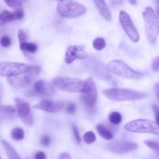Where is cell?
<instances>
[{
  "label": "cell",
  "mask_w": 159,
  "mask_h": 159,
  "mask_svg": "<svg viewBox=\"0 0 159 159\" xmlns=\"http://www.w3.org/2000/svg\"><path fill=\"white\" fill-rule=\"evenodd\" d=\"M12 15H13L14 20H22L24 16V12L21 8H17V9H15L14 12H12Z\"/></svg>",
  "instance_id": "obj_29"
},
{
  "label": "cell",
  "mask_w": 159,
  "mask_h": 159,
  "mask_svg": "<svg viewBox=\"0 0 159 159\" xmlns=\"http://www.w3.org/2000/svg\"><path fill=\"white\" fill-rule=\"evenodd\" d=\"M143 16L145 24V31L149 43L155 44L159 35V20L152 7L145 8Z\"/></svg>",
  "instance_id": "obj_4"
},
{
  "label": "cell",
  "mask_w": 159,
  "mask_h": 159,
  "mask_svg": "<svg viewBox=\"0 0 159 159\" xmlns=\"http://www.w3.org/2000/svg\"><path fill=\"white\" fill-rule=\"evenodd\" d=\"M128 1L130 2V4H132V5H136V3H137V0H128Z\"/></svg>",
  "instance_id": "obj_41"
},
{
  "label": "cell",
  "mask_w": 159,
  "mask_h": 159,
  "mask_svg": "<svg viewBox=\"0 0 159 159\" xmlns=\"http://www.w3.org/2000/svg\"><path fill=\"white\" fill-rule=\"evenodd\" d=\"M109 120L111 124L116 125V124H120V122L122 121V116L118 112H113L109 116Z\"/></svg>",
  "instance_id": "obj_24"
},
{
  "label": "cell",
  "mask_w": 159,
  "mask_h": 159,
  "mask_svg": "<svg viewBox=\"0 0 159 159\" xmlns=\"http://www.w3.org/2000/svg\"><path fill=\"white\" fill-rule=\"evenodd\" d=\"M16 110L13 107L11 106H2L0 105V112L6 113H15Z\"/></svg>",
  "instance_id": "obj_30"
},
{
  "label": "cell",
  "mask_w": 159,
  "mask_h": 159,
  "mask_svg": "<svg viewBox=\"0 0 159 159\" xmlns=\"http://www.w3.org/2000/svg\"><path fill=\"white\" fill-rule=\"evenodd\" d=\"M55 1H58V0H55Z\"/></svg>",
  "instance_id": "obj_42"
},
{
  "label": "cell",
  "mask_w": 159,
  "mask_h": 159,
  "mask_svg": "<svg viewBox=\"0 0 159 159\" xmlns=\"http://www.w3.org/2000/svg\"><path fill=\"white\" fill-rule=\"evenodd\" d=\"M85 66L90 73H92L98 79L105 81L111 79L112 76L110 71L107 70V67H105L102 62L94 57H86L85 61Z\"/></svg>",
  "instance_id": "obj_8"
},
{
  "label": "cell",
  "mask_w": 159,
  "mask_h": 159,
  "mask_svg": "<svg viewBox=\"0 0 159 159\" xmlns=\"http://www.w3.org/2000/svg\"><path fill=\"white\" fill-rule=\"evenodd\" d=\"M40 66L16 62H0V77H13L25 73H35L38 75L40 72Z\"/></svg>",
  "instance_id": "obj_2"
},
{
  "label": "cell",
  "mask_w": 159,
  "mask_h": 159,
  "mask_svg": "<svg viewBox=\"0 0 159 159\" xmlns=\"http://www.w3.org/2000/svg\"><path fill=\"white\" fill-rule=\"evenodd\" d=\"M107 68L110 73L126 79H139L144 76L142 73L135 71L120 60L111 61L107 64Z\"/></svg>",
  "instance_id": "obj_7"
},
{
  "label": "cell",
  "mask_w": 159,
  "mask_h": 159,
  "mask_svg": "<svg viewBox=\"0 0 159 159\" xmlns=\"http://www.w3.org/2000/svg\"><path fill=\"white\" fill-rule=\"evenodd\" d=\"M63 102L57 100H50V99H44L41 102L34 106V109L43 110V111L48 112V113H57L63 109Z\"/></svg>",
  "instance_id": "obj_13"
},
{
  "label": "cell",
  "mask_w": 159,
  "mask_h": 159,
  "mask_svg": "<svg viewBox=\"0 0 159 159\" xmlns=\"http://www.w3.org/2000/svg\"><path fill=\"white\" fill-rule=\"evenodd\" d=\"M0 158H1V156H0Z\"/></svg>",
  "instance_id": "obj_43"
},
{
  "label": "cell",
  "mask_w": 159,
  "mask_h": 159,
  "mask_svg": "<svg viewBox=\"0 0 159 159\" xmlns=\"http://www.w3.org/2000/svg\"><path fill=\"white\" fill-rule=\"evenodd\" d=\"M20 49L21 51L26 54V52L30 53V54H34L37 52V46L34 43H28V42H25V43H22L20 45Z\"/></svg>",
  "instance_id": "obj_20"
},
{
  "label": "cell",
  "mask_w": 159,
  "mask_h": 159,
  "mask_svg": "<svg viewBox=\"0 0 159 159\" xmlns=\"http://www.w3.org/2000/svg\"><path fill=\"white\" fill-rule=\"evenodd\" d=\"M96 134L93 131L86 132L83 136V141L88 144H91L94 143L96 141Z\"/></svg>",
  "instance_id": "obj_25"
},
{
  "label": "cell",
  "mask_w": 159,
  "mask_h": 159,
  "mask_svg": "<svg viewBox=\"0 0 159 159\" xmlns=\"http://www.w3.org/2000/svg\"><path fill=\"white\" fill-rule=\"evenodd\" d=\"M154 90H155V93L156 95L157 98L159 100V82L155 84V86H154Z\"/></svg>",
  "instance_id": "obj_38"
},
{
  "label": "cell",
  "mask_w": 159,
  "mask_h": 159,
  "mask_svg": "<svg viewBox=\"0 0 159 159\" xmlns=\"http://www.w3.org/2000/svg\"><path fill=\"white\" fill-rule=\"evenodd\" d=\"M156 11H157V17L159 20V0H156Z\"/></svg>",
  "instance_id": "obj_40"
},
{
  "label": "cell",
  "mask_w": 159,
  "mask_h": 159,
  "mask_svg": "<svg viewBox=\"0 0 159 159\" xmlns=\"http://www.w3.org/2000/svg\"><path fill=\"white\" fill-rule=\"evenodd\" d=\"M145 144L148 147L150 148L151 149L155 151L157 155H158V156L159 157V143L155 142V141H146Z\"/></svg>",
  "instance_id": "obj_27"
},
{
  "label": "cell",
  "mask_w": 159,
  "mask_h": 159,
  "mask_svg": "<svg viewBox=\"0 0 159 159\" xmlns=\"http://www.w3.org/2000/svg\"><path fill=\"white\" fill-rule=\"evenodd\" d=\"M50 143H51V138L48 134H44L43 136H42L41 139H40V144L42 145L47 147V146L49 145Z\"/></svg>",
  "instance_id": "obj_34"
},
{
  "label": "cell",
  "mask_w": 159,
  "mask_h": 159,
  "mask_svg": "<svg viewBox=\"0 0 159 159\" xmlns=\"http://www.w3.org/2000/svg\"><path fill=\"white\" fill-rule=\"evenodd\" d=\"M37 76V75L35 73H25L13 77H9L8 81L11 85L16 88H23L32 83Z\"/></svg>",
  "instance_id": "obj_14"
},
{
  "label": "cell",
  "mask_w": 159,
  "mask_h": 159,
  "mask_svg": "<svg viewBox=\"0 0 159 159\" xmlns=\"http://www.w3.org/2000/svg\"><path fill=\"white\" fill-rule=\"evenodd\" d=\"M138 148V144L128 141H112L105 145L106 150L115 154L127 153V152H134Z\"/></svg>",
  "instance_id": "obj_11"
},
{
  "label": "cell",
  "mask_w": 159,
  "mask_h": 159,
  "mask_svg": "<svg viewBox=\"0 0 159 159\" xmlns=\"http://www.w3.org/2000/svg\"><path fill=\"white\" fill-rule=\"evenodd\" d=\"M18 38L19 40H20V45L22 44V43L26 42V34L24 33V31L23 30L20 29L18 31Z\"/></svg>",
  "instance_id": "obj_32"
},
{
  "label": "cell",
  "mask_w": 159,
  "mask_h": 159,
  "mask_svg": "<svg viewBox=\"0 0 159 159\" xmlns=\"http://www.w3.org/2000/svg\"><path fill=\"white\" fill-rule=\"evenodd\" d=\"M124 129L132 133L159 135V125L150 120L138 119L130 121L124 125Z\"/></svg>",
  "instance_id": "obj_6"
},
{
  "label": "cell",
  "mask_w": 159,
  "mask_h": 159,
  "mask_svg": "<svg viewBox=\"0 0 159 159\" xmlns=\"http://www.w3.org/2000/svg\"><path fill=\"white\" fill-rule=\"evenodd\" d=\"M11 137L12 139L15 141H21L24 138V131L22 128L20 127H16L12 130L11 132Z\"/></svg>",
  "instance_id": "obj_22"
},
{
  "label": "cell",
  "mask_w": 159,
  "mask_h": 159,
  "mask_svg": "<svg viewBox=\"0 0 159 159\" xmlns=\"http://www.w3.org/2000/svg\"><path fill=\"white\" fill-rule=\"evenodd\" d=\"M119 19L121 26L124 28V31L129 37V38L133 42L137 43L140 39L139 33L134 25V23L130 19V16L125 11L122 10L120 12Z\"/></svg>",
  "instance_id": "obj_9"
},
{
  "label": "cell",
  "mask_w": 159,
  "mask_h": 159,
  "mask_svg": "<svg viewBox=\"0 0 159 159\" xmlns=\"http://www.w3.org/2000/svg\"><path fill=\"white\" fill-rule=\"evenodd\" d=\"M152 108H153L154 113H155L156 123L159 125V107H158V106L154 105V106H152Z\"/></svg>",
  "instance_id": "obj_36"
},
{
  "label": "cell",
  "mask_w": 159,
  "mask_h": 159,
  "mask_svg": "<svg viewBox=\"0 0 159 159\" xmlns=\"http://www.w3.org/2000/svg\"><path fill=\"white\" fill-rule=\"evenodd\" d=\"M152 68L154 71H159V56L155 57L152 64Z\"/></svg>",
  "instance_id": "obj_35"
},
{
  "label": "cell",
  "mask_w": 159,
  "mask_h": 159,
  "mask_svg": "<svg viewBox=\"0 0 159 159\" xmlns=\"http://www.w3.org/2000/svg\"><path fill=\"white\" fill-rule=\"evenodd\" d=\"M17 113L21 120L27 126H32L34 124V117L29 103L20 98H15Z\"/></svg>",
  "instance_id": "obj_10"
},
{
  "label": "cell",
  "mask_w": 159,
  "mask_h": 159,
  "mask_svg": "<svg viewBox=\"0 0 159 159\" xmlns=\"http://www.w3.org/2000/svg\"><path fill=\"white\" fill-rule=\"evenodd\" d=\"M14 17L12 15V12H9L7 10H3L0 12V22L2 23H8L13 21Z\"/></svg>",
  "instance_id": "obj_21"
},
{
  "label": "cell",
  "mask_w": 159,
  "mask_h": 159,
  "mask_svg": "<svg viewBox=\"0 0 159 159\" xmlns=\"http://www.w3.org/2000/svg\"><path fill=\"white\" fill-rule=\"evenodd\" d=\"M87 57V52L83 46L81 45H70L66 50L65 61L67 64L73 63L75 60H85Z\"/></svg>",
  "instance_id": "obj_12"
},
{
  "label": "cell",
  "mask_w": 159,
  "mask_h": 159,
  "mask_svg": "<svg viewBox=\"0 0 159 159\" xmlns=\"http://www.w3.org/2000/svg\"><path fill=\"white\" fill-rule=\"evenodd\" d=\"M0 44L3 48H9L11 45V39L9 36L4 35L0 39Z\"/></svg>",
  "instance_id": "obj_28"
},
{
  "label": "cell",
  "mask_w": 159,
  "mask_h": 159,
  "mask_svg": "<svg viewBox=\"0 0 159 159\" xmlns=\"http://www.w3.org/2000/svg\"><path fill=\"white\" fill-rule=\"evenodd\" d=\"M102 94L109 99L114 102L121 101H134L144 99L147 96V93L128 89L112 88L102 91Z\"/></svg>",
  "instance_id": "obj_3"
},
{
  "label": "cell",
  "mask_w": 159,
  "mask_h": 159,
  "mask_svg": "<svg viewBox=\"0 0 159 159\" xmlns=\"http://www.w3.org/2000/svg\"><path fill=\"white\" fill-rule=\"evenodd\" d=\"M57 10L61 16L68 19L78 18L86 12L85 6L75 0H58Z\"/></svg>",
  "instance_id": "obj_5"
},
{
  "label": "cell",
  "mask_w": 159,
  "mask_h": 159,
  "mask_svg": "<svg viewBox=\"0 0 159 159\" xmlns=\"http://www.w3.org/2000/svg\"><path fill=\"white\" fill-rule=\"evenodd\" d=\"M87 81L89 83L90 89L87 93H82L83 95L81 96V100L87 107H94L97 100V91H96V87L93 79L92 78H88Z\"/></svg>",
  "instance_id": "obj_15"
},
{
  "label": "cell",
  "mask_w": 159,
  "mask_h": 159,
  "mask_svg": "<svg viewBox=\"0 0 159 159\" xmlns=\"http://www.w3.org/2000/svg\"><path fill=\"white\" fill-rule=\"evenodd\" d=\"M9 7L12 9H17L22 6V2L20 0H3Z\"/></svg>",
  "instance_id": "obj_26"
},
{
  "label": "cell",
  "mask_w": 159,
  "mask_h": 159,
  "mask_svg": "<svg viewBox=\"0 0 159 159\" xmlns=\"http://www.w3.org/2000/svg\"><path fill=\"white\" fill-rule=\"evenodd\" d=\"M34 92L42 96H53L54 94V89L52 85L43 80H38L35 82L34 86Z\"/></svg>",
  "instance_id": "obj_16"
},
{
  "label": "cell",
  "mask_w": 159,
  "mask_h": 159,
  "mask_svg": "<svg viewBox=\"0 0 159 159\" xmlns=\"http://www.w3.org/2000/svg\"><path fill=\"white\" fill-rule=\"evenodd\" d=\"M96 130L99 133V134L102 137V138L106 140H108V141H110V140L113 139V135L112 134V132L109 130L108 128L105 127V126L102 125V124H99V125L96 126Z\"/></svg>",
  "instance_id": "obj_19"
},
{
  "label": "cell",
  "mask_w": 159,
  "mask_h": 159,
  "mask_svg": "<svg viewBox=\"0 0 159 159\" xmlns=\"http://www.w3.org/2000/svg\"><path fill=\"white\" fill-rule=\"evenodd\" d=\"M76 111V107L73 102H68L66 106V113L68 114H74Z\"/></svg>",
  "instance_id": "obj_31"
},
{
  "label": "cell",
  "mask_w": 159,
  "mask_h": 159,
  "mask_svg": "<svg viewBox=\"0 0 159 159\" xmlns=\"http://www.w3.org/2000/svg\"><path fill=\"white\" fill-rule=\"evenodd\" d=\"M58 158L61 159H70L71 158V155L68 153H62L61 155H59Z\"/></svg>",
  "instance_id": "obj_39"
},
{
  "label": "cell",
  "mask_w": 159,
  "mask_h": 159,
  "mask_svg": "<svg viewBox=\"0 0 159 159\" xmlns=\"http://www.w3.org/2000/svg\"><path fill=\"white\" fill-rule=\"evenodd\" d=\"M71 127H72V133L75 137V141L77 143H80L81 138H80V135H79V130H78L77 127H76L75 125H73V124L71 125Z\"/></svg>",
  "instance_id": "obj_33"
},
{
  "label": "cell",
  "mask_w": 159,
  "mask_h": 159,
  "mask_svg": "<svg viewBox=\"0 0 159 159\" xmlns=\"http://www.w3.org/2000/svg\"><path fill=\"white\" fill-rule=\"evenodd\" d=\"M93 46L94 49L97 51H102L106 48V41L102 37H97L93 42Z\"/></svg>",
  "instance_id": "obj_23"
},
{
  "label": "cell",
  "mask_w": 159,
  "mask_h": 159,
  "mask_svg": "<svg viewBox=\"0 0 159 159\" xmlns=\"http://www.w3.org/2000/svg\"><path fill=\"white\" fill-rule=\"evenodd\" d=\"M36 159H45L46 158V156H45L44 153L43 152H39L36 154L35 157H34Z\"/></svg>",
  "instance_id": "obj_37"
},
{
  "label": "cell",
  "mask_w": 159,
  "mask_h": 159,
  "mask_svg": "<svg viewBox=\"0 0 159 159\" xmlns=\"http://www.w3.org/2000/svg\"><path fill=\"white\" fill-rule=\"evenodd\" d=\"M99 13L107 21H111L112 15L105 0H93Z\"/></svg>",
  "instance_id": "obj_17"
},
{
  "label": "cell",
  "mask_w": 159,
  "mask_h": 159,
  "mask_svg": "<svg viewBox=\"0 0 159 159\" xmlns=\"http://www.w3.org/2000/svg\"><path fill=\"white\" fill-rule=\"evenodd\" d=\"M0 99H1V98H0Z\"/></svg>",
  "instance_id": "obj_44"
},
{
  "label": "cell",
  "mask_w": 159,
  "mask_h": 159,
  "mask_svg": "<svg viewBox=\"0 0 159 159\" xmlns=\"http://www.w3.org/2000/svg\"><path fill=\"white\" fill-rule=\"evenodd\" d=\"M2 144L3 147H4V149L6 151V155H7L8 158L10 159H20V155L17 154V152H16L13 147L8 141H5V140H2Z\"/></svg>",
  "instance_id": "obj_18"
},
{
  "label": "cell",
  "mask_w": 159,
  "mask_h": 159,
  "mask_svg": "<svg viewBox=\"0 0 159 159\" xmlns=\"http://www.w3.org/2000/svg\"><path fill=\"white\" fill-rule=\"evenodd\" d=\"M53 85L57 89L68 93H85L89 90L88 81L70 77H56L52 80Z\"/></svg>",
  "instance_id": "obj_1"
}]
</instances>
